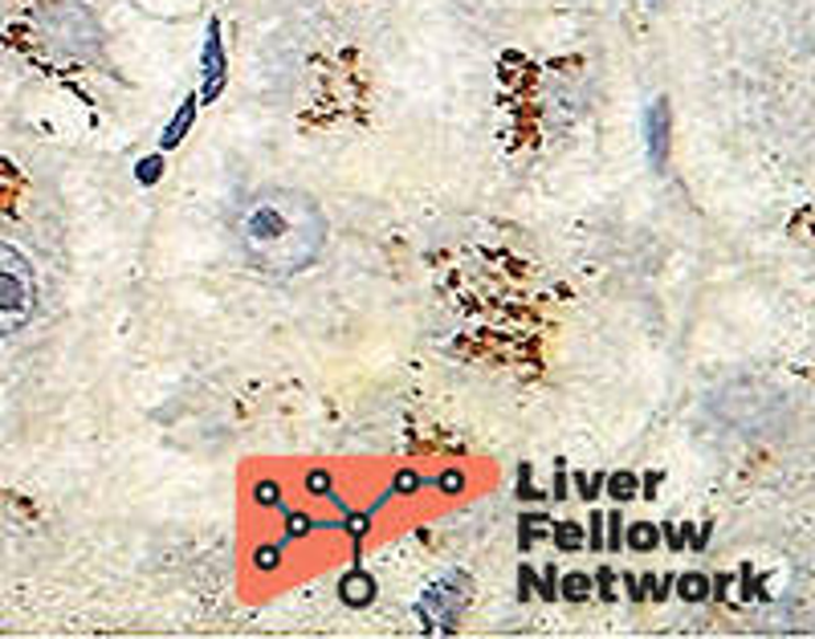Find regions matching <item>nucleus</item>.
<instances>
[{
  "label": "nucleus",
  "mask_w": 815,
  "mask_h": 639,
  "mask_svg": "<svg viewBox=\"0 0 815 639\" xmlns=\"http://www.w3.org/2000/svg\"><path fill=\"white\" fill-rule=\"evenodd\" d=\"M648 163L653 171H665L669 163V102L665 99L648 106Z\"/></svg>",
  "instance_id": "5"
},
{
  "label": "nucleus",
  "mask_w": 815,
  "mask_h": 639,
  "mask_svg": "<svg viewBox=\"0 0 815 639\" xmlns=\"http://www.w3.org/2000/svg\"><path fill=\"white\" fill-rule=\"evenodd\" d=\"M653 4H660V0H653Z\"/></svg>",
  "instance_id": "30"
},
{
  "label": "nucleus",
  "mask_w": 815,
  "mask_h": 639,
  "mask_svg": "<svg viewBox=\"0 0 815 639\" xmlns=\"http://www.w3.org/2000/svg\"><path fill=\"white\" fill-rule=\"evenodd\" d=\"M201 102H216L229 85V54H225V42H220V21H208L204 28V49H201Z\"/></svg>",
  "instance_id": "4"
},
{
  "label": "nucleus",
  "mask_w": 815,
  "mask_h": 639,
  "mask_svg": "<svg viewBox=\"0 0 815 639\" xmlns=\"http://www.w3.org/2000/svg\"><path fill=\"white\" fill-rule=\"evenodd\" d=\"M603 522L612 526V534H608V546H612V550H620V541H624V529H620V526H624V522H620V510H615L612 517H603Z\"/></svg>",
  "instance_id": "24"
},
{
  "label": "nucleus",
  "mask_w": 815,
  "mask_h": 639,
  "mask_svg": "<svg viewBox=\"0 0 815 639\" xmlns=\"http://www.w3.org/2000/svg\"><path fill=\"white\" fill-rule=\"evenodd\" d=\"M551 538H555V546L558 550H579L587 541V534H584V526H575V522H558V526H551Z\"/></svg>",
  "instance_id": "12"
},
{
  "label": "nucleus",
  "mask_w": 815,
  "mask_h": 639,
  "mask_svg": "<svg viewBox=\"0 0 815 639\" xmlns=\"http://www.w3.org/2000/svg\"><path fill=\"white\" fill-rule=\"evenodd\" d=\"M339 595H343L347 607H372L375 603V579L367 570H351L339 583Z\"/></svg>",
  "instance_id": "7"
},
{
  "label": "nucleus",
  "mask_w": 815,
  "mask_h": 639,
  "mask_svg": "<svg viewBox=\"0 0 815 639\" xmlns=\"http://www.w3.org/2000/svg\"><path fill=\"white\" fill-rule=\"evenodd\" d=\"M710 534H714V522H705V526H701V534L693 538V550H705V541H710Z\"/></svg>",
  "instance_id": "28"
},
{
  "label": "nucleus",
  "mask_w": 815,
  "mask_h": 639,
  "mask_svg": "<svg viewBox=\"0 0 815 639\" xmlns=\"http://www.w3.org/2000/svg\"><path fill=\"white\" fill-rule=\"evenodd\" d=\"M551 534V522H546L543 513H530V517H522V529H518V541H522V550H530L539 538H546Z\"/></svg>",
  "instance_id": "13"
},
{
  "label": "nucleus",
  "mask_w": 815,
  "mask_h": 639,
  "mask_svg": "<svg viewBox=\"0 0 815 639\" xmlns=\"http://www.w3.org/2000/svg\"><path fill=\"white\" fill-rule=\"evenodd\" d=\"M412 489H425V477H416V472H396L387 493H412Z\"/></svg>",
  "instance_id": "17"
},
{
  "label": "nucleus",
  "mask_w": 815,
  "mask_h": 639,
  "mask_svg": "<svg viewBox=\"0 0 815 639\" xmlns=\"http://www.w3.org/2000/svg\"><path fill=\"white\" fill-rule=\"evenodd\" d=\"M665 541H669L672 550H681V546H686V534H681L677 526H665Z\"/></svg>",
  "instance_id": "26"
},
{
  "label": "nucleus",
  "mask_w": 815,
  "mask_h": 639,
  "mask_svg": "<svg viewBox=\"0 0 815 639\" xmlns=\"http://www.w3.org/2000/svg\"><path fill=\"white\" fill-rule=\"evenodd\" d=\"M600 489H603V472H596V477H579V498L584 501L600 498Z\"/></svg>",
  "instance_id": "20"
},
{
  "label": "nucleus",
  "mask_w": 815,
  "mask_h": 639,
  "mask_svg": "<svg viewBox=\"0 0 815 639\" xmlns=\"http://www.w3.org/2000/svg\"><path fill=\"white\" fill-rule=\"evenodd\" d=\"M591 586H600V595H603V598H615V591H612V586H615V574H612L608 567H600L596 574H591Z\"/></svg>",
  "instance_id": "19"
},
{
  "label": "nucleus",
  "mask_w": 815,
  "mask_h": 639,
  "mask_svg": "<svg viewBox=\"0 0 815 639\" xmlns=\"http://www.w3.org/2000/svg\"><path fill=\"white\" fill-rule=\"evenodd\" d=\"M258 567H261V570H273V567H278V550H273V546H270V550H258Z\"/></svg>",
  "instance_id": "27"
},
{
  "label": "nucleus",
  "mask_w": 815,
  "mask_h": 639,
  "mask_svg": "<svg viewBox=\"0 0 815 639\" xmlns=\"http://www.w3.org/2000/svg\"><path fill=\"white\" fill-rule=\"evenodd\" d=\"M253 498H258V505H265V510H278V505H282V489L273 481H261Z\"/></svg>",
  "instance_id": "16"
},
{
  "label": "nucleus",
  "mask_w": 815,
  "mask_h": 639,
  "mask_svg": "<svg viewBox=\"0 0 815 639\" xmlns=\"http://www.w3.org/2000/svg\"><path fill=\"white\" fill-rule=\"evenodd\" d=\"M437 489H444V493H461V489H465V477L449 469V472H441V477H437Z\"/></svg>",
  "instance_id": "21"
},
{
  "label": "nucleus",
  "mask_w": 815,
  "mask_h": 639,
  "mask_svg": "<svg viewBox=\"0 0 815 639\" xmlns=\"http://www.w3.org/2000/svg\"><path fill=\"white\" fill-rule=\"evenodd\" d=\"M306 489H310V498H327V493H330V472L315 469L310 477H306Z\"/></svg>",
  "instance_id": "18"
},
{
  "label": "nucleus",
  "mask_w": 815,
  "mask_h": 639,
  "mask_svg": "<svg viewBox=\"0 0 815 639\" xmlns=\"http://www.w3.org/2000/svg\"><path fill=\"white\" fill-rule=\"evenodd\" d=\"M534 574H539L534 567H522V570H518V595H522V598L534 595Z\"/></svg>",
  "instance_id": "23"
},
{
  "label": "nucleus",
  "mask_w": 815,
  "mask_h": 639,
  "mask_svg": "<svg viewBox=\"0 0 815 639\" xmlns=\"http://www.w3.org/2000/svg\"><path fill=\"white\" fill-rule=\"evenodd\" d=\"M465 603H469V574H444V579H437V583L420 595V619H425V627H441V631H453L461 619V612H465Z\"/></svg>",
  "instance_id": "3"
},
{
  "label": "nucleus",
  "mask_w": 815,
  "mask_h": 639,
  "mask_svg": "<svg viewBox=\"0 0 815 639\" xmlns=\"http://www.w3.org/2000/svg\"><path fill=\"white\" fill-rule=\"evenodd\" d=\"M237 249L258 273H302L327 249V216L302 187H261L237 213Z\"/></svg>",
  "instance_id": "1"
},
{
  "label": "nucleus",
  "mask_w": 815,
  "mask_h": 639,
  "mask_svg": "<svg viewBox=\"0 0 815 639\" xmlns=\"http://www.w3.org/2000/svg\"><path fill=\"white\" fill-rule=\"evenodd\" d=\"M558 595L571 598V603H584L591 595V574L587 570H571L567 579H558Z\"/></svg>",
  "instance_id": "11"
},
{
  "label": "nucleus",
  "mask_w": 815,
  "mask_h": 639,
  "mask_svg": "<svg viewBox=\"0 0 815 639\" xmlns=\"http://www.w3.org/2000/svg\"><path fill=\"white\" fill-rule=\"evenodd\" d=\"M37 310V273L30 256L0 241V334H13Z\"/></svg>",
  "instance_id": "2"
},
{
  "label": "nucleus",
  "mask_w": 815,
  "mask_h": 639,
  "mask_svg": "<svg viewBox=\"0 0 815 639\" xmlns=\"http://www.w3.org/2000/svg\"><path fill=\"white\" fill-rule=\"evenodd\" d=\"M624 541H629L636 555H648V550H657V546H660V529L653 526V522H632L629 534H624Z\"/></svg>",
  "instance_id": "9"
},
{
  "label": "nucleus",
  "mask_w": 815,
  "mask_h": 639,
  "mask_svg": "<svg viewBox=\"0 0 815 639\" xmlns=\"http://www.w3.org/2000/svg\"><path fill=\"white\" fill-rule=\"evenodd\" d=\"M534 595H543V598H555L558 595V574H555V567H546L543 574H534Z\"/></svg>",
  "instance_id": "15"
},
{
  "label": "nucleus",
  "mask_w": 815,
  "mask_h": 639,
  "mask_svg": "<svg viewBox=\"0 0 815 639\" xmlns=\"http://www.w3.org/2000/svg\"><path fill=\"white\" fill-rule=\"evenodd\" d=\"M587 541H591L596 550L603 546V517H600V513H596V517H591V526H587Z\"/></svg>",
  "instance_id": "25"
},
{
  "label": "nucleus",
  "mask_w": 815,
  "mask_h": 639,
  "mask_svg": "<svg viewBox=\"0 0 815 639\" xmlns=\"http://www.w3.org/2000/svg\"><path fill=\"white\" fill-rule=\"evenodd\" d=\"M563 498H567V472L558 469L555 472V501H563Z\"/></svg>",
  "instance_id": "29"
},
{
  "label": "nucleus",
  "mask_w": 815,
  "mask_h": 639,
  "mask_svg": "<svg viewBox=\"0 0 815 639\" xmlns=\"http://www.w3.org/2000/svg\"><path fill=\"white\" fill-rule=\"evenodd\" d=\"M196 111H201V99H196V94H188L184 106L172 114V123H168V127H163V135H159V147H163V151H172L176 142H184V135L192 130V123H196Z\"/></svg>",
  "instance_id": "6"
},
{
  "label": "nucleus",
  "mask_w": 815,
  "mask_h": 639,
  "mask_svg": "<svg viewBox=\"0 0 815 639\" xmlns=\"http://www.w3.org/2000/svg\"><path fill=\"white\" fill-rule=\"evenodd\" d=\"M163 175V156H147V159H139V168H135V180L144 187H151Z\"/></svg>",
  "instance_id": "14"
},
{
  "label": "nucleus",
  "mask_w": 815,
  "mask_h": 639,
  "mask_svg": "<svg viewBox=\"0 0 815 639\" xmlns=\"http://www.w3.org/2000/svg\"><path fill=\"white\" fill-rule=\"evenodd\" d=\"M677 595L686 598V603H705V598H710V574H701V570L681 574V579H677Z\"/></svg>",
  "instance_id": "10"
},
{
  "label": "nucleus",
  "mask_w": 815,
  "mask_h": 639,
  "mask_svg": "<svg viewBox=\"0 0 815 639\" xmlns=\"http://www.w3.org/2000/svg\"><path fill=\"white\" fill-rule=\"evenodd\" d=\"M310 526H315V522H306V517H298V513H290V517H286V538H302V534H310Z\"/></svg>",
  "instance_id": "22"
},
{
  "label": "nucleus",
  "mask_w": 815,
  "mask_h": 639,
  "mask_svg": "<svg viewBox=\"0 0 815 639\" xmlns=\"http://www.w3.org/2000/svg\"><path fill=\"white\" fill-rule=\"evenodd\" d=\"M603 489H608V498L624 505V501L641 498V477L636 472H612V477H603Z\"/></svg>",
  "instance_id": "8"
}]
</instances>
